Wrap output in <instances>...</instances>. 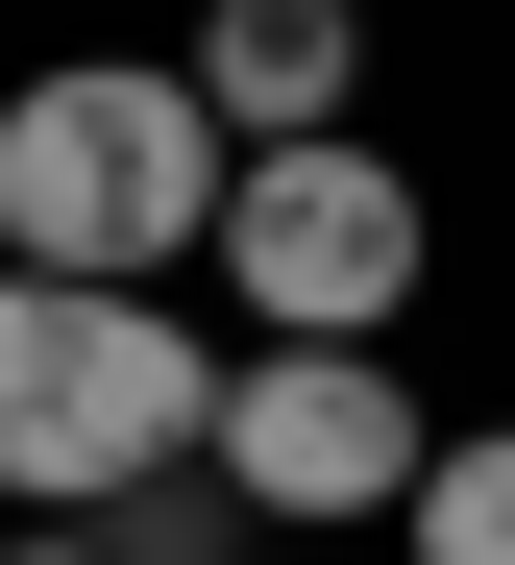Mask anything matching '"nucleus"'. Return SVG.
<instances>
[{
    "label": "nucleus",
    "mask_w": 515,
    "mask_h": 565,
    "mask_svg": "<svg viewBox=\"0 0 515 565\" xmlns=\"http://www.w3.org/2000/svg\"><path fill=\"white\" fill-rule=\"evenodd\" d=\"M393 541H418V565H515V418H491V443H442Z\"/></svg>",
    "instance_id": "423d86ee"
},
{
    "label": "nucleus",
    "mask_w": 515,
    "mask_h": 565,
    "mask_svg": "<svg viewBox=\"0 0 515 565\" xmlns=\"http://www.w3.org/2000/svg\"><path fill=\"white\" fill-rule=\"evenodd\" d=\"M196 467H222L270 541H344V516H418L442 418H418V369H368V344H246L222 418H196Z\"/></svg>",
    "instance_id": "20e7f679"
},
{
    "label": "nucleus",
    "mask_w": 515,
    "mask_h": 565,
    "mask_svg": "<svg viewBox=\"0 0 515 565\" xmlns=\"http://www.w3.org/2000/svg\"><path fill=\"white\" fill-rule=\"evenodd\" d=\"M196 99H222V148L368 124V0H222V25H196Z\"/></svg>",
    "instance_id": "39448f33"
},
{
    "label": "nucleus",
    "mask_w": 515,
    "mask_h": 565,
    "mask_svg": "<svg viewBox=\"0 0 515 565\" xmlns=\"http://www.w3.org/2000/svg\"><path fill=\"white\" fill-rule=\"evenodd\" d=\"M222 99L196 74H148V50H74V74H25L0 99V270H98V296H148L172 246H222Z\"/></svg>",
    "instance_id": "f257e3e1"
},
{
    "label": "nucleus",
    "mask_w": 515,
    "mask_h": 565,
    "mask_svg": "<svg viewBox=\"0 0 515 565\" xmlns=\"http://www.w3.org/2000/svg\"><path fill=\"white\" fill-rule=\"evenodd\" d=\"M0 565H124V541H98V516H25V541H0Z\"/></svg>",
    "instance_id": "0eeeda50"
},
{
    "label": "nucleus",
    "mask_w": 515,
    "mask_h": 565,
    "mask_svg": "<svg viewBox=\"0 0 515 565\" xmlns=\"http://www.w3.org/2000/svg\"><path fill=\"white\" fill-rule=\"evenodd\" d=\"M418 270H442V198H418L368 124L222 172V296H246L270 344H393V320H418Z\"/></svg>",
    "instance_id": "7ed1b4c3"
},
{
    "label": "nucleus",
    "mask_w": 515,
    "mask_h": 565,
    "mask_svg": "<svg viewBox=\"0 0 515 565\" xmlns=\"http://www.w3.org/2000/svg\"><path fill=\"white\" fill-rule=\"evenodd\" d=\"M222 418V344L172 296H98V270H0V492L25 516H124L196 467Z\"/></svg>",
    "instance_id": "f03ea898"
}]
</instances>
